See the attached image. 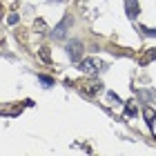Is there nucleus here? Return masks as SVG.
<instances>
[{"label": "nucleus", "instance_id": "nucleus-1", "mask_svg": "<svg viewBox=\"0 0 156 156\" xmlns=\"http://www.w3.org/2000/svg\"><path fill=\"white\" fill-rule=\"evenodd\" d=\"M72 25H74V16H69V13H65V16H62V20H60V23L54 27L51 36H54L56 40H62V38L67 36V29H69Z\"/></svg>", "mask_w": 156, "mask_h": 156}, {"label": "nucleus", "instance_id": "nucleus-2", "mask_svg": "<svg viewBox=\"0 0 156 156\" xmlns=\"http://www.w3.org/2000/svg\"><path fill=\"white\" fill-rule=\"evenodd\" d=\"M78 67H80V72H85V74H96V72H101V69H105V62L96 60V58H85V60L78 62Z\"/></svg>", "mask_w": 156, "mask_h": 156}, {"label": "nucleus", "instance_id": "nucleus-3", "mask_svg": "<svg viewBox=\"0 0 156 156\" xmlns=\"http://www.w3.org/2000/svg\"><path fill=\"white\" fill-rule=\"evenodd\" d=\"M67 56L74 62H80L83 60V42L80 40H69L67 42Z\"/></svg>", "mask_w": 156, "mask_h": 156}, {"label": "nucleus", "instance_id": "nucleus-4", "mask_svg": "<svg viewBox=\"0 0 156 156\" xmlns=\"http://www.w3.org/2000/svg\"><path fill=\"white\" fill-rule=\"evenodd\" d=\"M125 9H127V18H136L138 16V2L136 0H125Z\"/></svg>", "mask_w": 156, "mask_h": 156}, {"label": "nucleus", "instance_id": "nucleus-5", "mask_svg": "<svg viewBox=\"0 0 156 156\" xmlns=\"http://www.w3.org/2000/svg\"><path fill=\"white\" fill-rule=\"evenodd\" d=\"M38 80L45 85V87H54V78L51 76H45V74H38Z\"/></svg>", "mask_w": 156, "mask_h": 156}, {"label": "nucleus", "instance_id": "nucleus-6", "mask_svg": "<svg viewBox=\"0 0 156 156\" xmlns=\"http://www.w3.org/2000/svg\"><path fill=\"white\" fill-rule=\"evenodd\" d=\"M145 116H147V125L154 127V109L152 107H145Z\"/></svg>", "mask_w": 156, "mask_h": 156}, {"label": "nucleus", "instance_id": "nucleus-7", "mask_svg": "<svg viewBox=\"0 0 156 156\" xmlns=\"http://www.w3.org/2000/svg\"><path fill=\"white\" fill-rule=\"evenodd\" d=\"M140 34H143V36H152V38H156V29H150V27H140Z\"/></svg>", "mask_w": 156, "mask_h": 156}, {"label": "nucleus", "instance_id": "nucleus-8", "mask_svg": "<svg viewBox=\"0 0 156 156\" xmlns=\"http://www.w3.org/2000/svg\"><path fill=\"white\" fill-rule=\"evenodd\" d=\"M7 23H9V25H16V23H18V13H11V16L7 18Z\"/></svg>", "mask_w": 156, "mask_h": 156}, {"label": "nucleus", "instance_id": "nucleus-9", "mask_svg": "<svg viewBox=\"0 0 156 156\" xmlns=\"http://www.w3.org/2000/svg\"><path fill=\"white\" fill-rule=\"evenodd\" d=\"M127 114H129V116H136V107H134L132 103H129V107H127Z\"/></svg>", "mask_w": 156, "mask_h": 156}, {"label": "nucleus", "instance_id": "nucleus-10", "mask_svg": "<svg viewBox=\"0 0 156 156\" xmlns=\"http://www.w3.org/2000/svg\"><path fill=\"white\" fill-rule=\"evenodd\" d=\"M152 58H156V49H152V54H150V56H147V58H145V62H150Z\"/></svg>", "mask_w": 156, "mask_h": 156}, {"label": "nucleus", "instance_id": "nucleus-11", "mask_svg": "<svg viewBox=\"0 0 156 156\" xmlns=\"http://www.w3.org/2000/svg\"><path fill=\"white\" fill-rule=\"evenodd\" d=\"M51 2H60V0H51Z\"/></svg>", "mask_w": 156, "mask_h": 156}]
</instances>
